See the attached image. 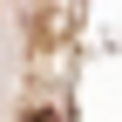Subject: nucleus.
<instances>
[{
    "mask_svg": "<svg viewBox=\"0 0 122 122\" xmlns=\"http://www.w3.org/2000/svg\"><path fill=\"white\" fill-rule=\"evenodd\" d=\"M27 122H61V115H54V109H34V115H27Z\"/></svg>",
    "mask_w": 122,
    "mask_h": 122,
    "instance_id": "1",
    "label": "nucleus"
}]
</instances>
